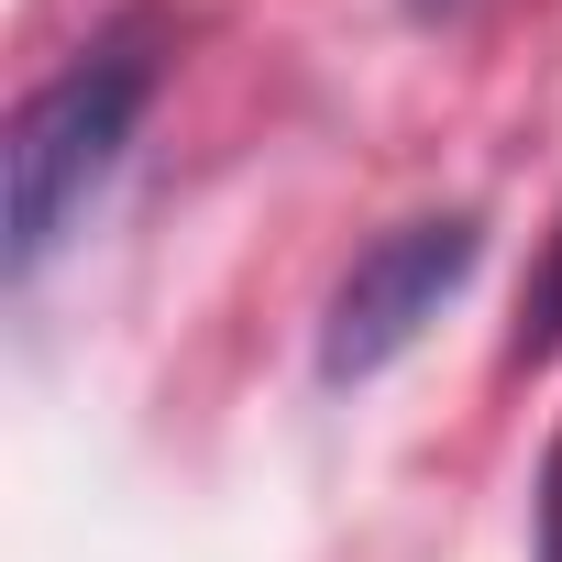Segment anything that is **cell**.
<instances>
[{
	"label": "cell",
	"mask_w": 562,
	"mask_h": 562,
	"mask_svg": "<svg viewBox=\"0 0 562 562\" xmlns=\"http://www.w3.org/2000/svg\"><path fill=\"white\" fill-rule=\"evenodd\" d=\"M155 78H166V34L155 12H122L12 111V276H45V254L89 221L133 122L155 111Z\"/></svg>",
	"instance_id": "1"
},
{
	"label": "cell",
	"mask_w": 562,
	"mask_h": 562,
	"mask_svg": "<svg viewBox=\"0 0 562 562\" xmlns=\"http://www.w3.org/2000/svg\"><path fill=\"white\" fill-rule=\"evenodd\" d=\"M529 551H540V562H562V430H551L540 485H529Z\"/></svg>",
	"instance_id": "4"
},
{
	"label": "cell",
	"mask_w": 562,
	"mask_h": 562,
	"mask_svg": "<svg viewBox=\"0 0 562 562\" xmlns=\"http://www.w3.org/2000/svg\"><path fill=\"white\" fill-rule=\"evenodd\" d=\"M540 353H562V232L529 276V299H518V364H540Z\"/></svg>",
	"instance_id": "3"
},
{
	"label": "cell",
	"mask_w": 562,
	"mask_h": 562,
	"mask_svg": "<svg viewBox=\"0 0 562 562\" xmlns=\"http://www.w3.org/2000/svg\"><path fill=\"white\" fill-rule=\"evenodd\" d=\"M485 265V221L474 210H419L397 232H375L342 276H331V310H321V375L331 386H364L386 375Z\"/></svg>",
	"instance_id": "2"
}]
</instances>
